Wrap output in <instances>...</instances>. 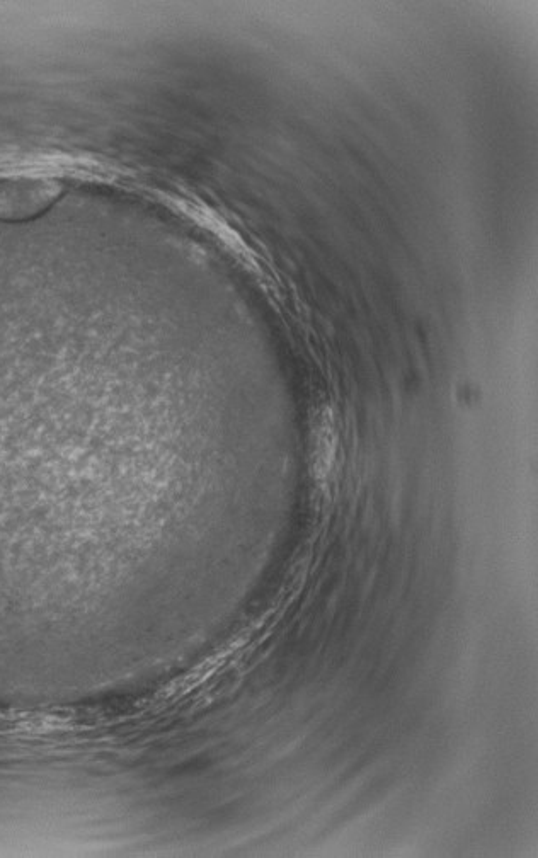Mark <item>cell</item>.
<instances>
[{
	"instance_id": "1",
	"label": "cell",
	"mask_w": 538,
	"mask_h": 858,
	"mask_svg": "<svg viewBox=\"0 0 538 858\" xmlns=\"http://www.w3.org/2000/svg\"><path fill=\"white\" fill-rule=\"evenodd\" d=\"M315 431V470L322 477H329L338 462L339 433L336 421L329 414H322Z\"/></svg>"
}]
</instances>
